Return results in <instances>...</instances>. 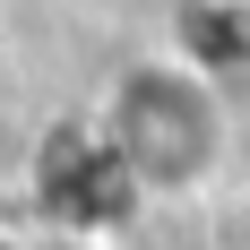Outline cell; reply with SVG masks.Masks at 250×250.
<instances>
[{
  "instance_id": "obj_1",
  "label": "cell",
  "mask_w": 250,
  "mask_h": 250,
  "mask_svg": "<svg viewBox=\"0 0 250 250\" xmlns=\"http://www.w3.org/2000/svg\"><path fill=\"white\" fill-rule=\"evenodd\" d=\"M95 138L121 164L129 190H147V199H207L225 181V164H233V104L199 61L138 52L104 86Z\"/></svg>"
}]
</instances>
